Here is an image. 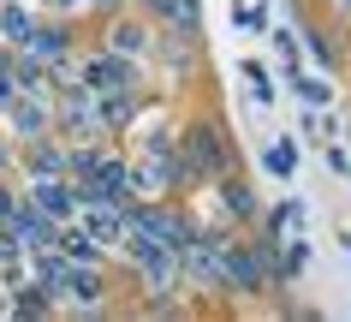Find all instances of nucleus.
<instances>
[{
    "instance_id": "1",
    "label": "nucleus",
    "mask_w": 351,
    "mask_h": 322,
    "mask_svg": "<svg viewBox=\"0 0 351 322\" xmlns=\"http://www.w3.org/2000/svg\"><path fill=\"white\" fill-rule=\"evenodd\" d=\"M131 233H137V239H155V245H167L173 257L185 251V227H179L167 209H131Z\"/></svg>"
},
{
    "instance_id": "2",
    "label": "nucleus",
    "mask_w": 351,
    "mask_h": 322,
    "mask_svg": "<svg viewBox=\"0 0 351 322\" xmlns=\"http://www.w3.org/2000/svg\"><path fill=\"white\" fill-rule=\"evenodd\" d=\"M179 257H185V263L197 268L208 286L221 281V268H226V245H215V239H185V251H179Z\"/></svg>"
},
{
    "instance_id": "3",
    "label": "nucleus",
    "mask_w": 351,
    "mask_h": 322,
    "mask_svg": "<svg viewBox=\"0 0 351 322\" xmlns=\"http://www.w3.org/2000/svg\"><path fill=\"white\" fill-rule=\"evenodd\" d=\"M12 239L30 251H48L54 245V215H42V209H24L19 221H12Z\"/></svg>"
},
{
    "instance_id": "4",
    "label": "nucleus",
    "mask_w": 351,
    "mask_h": 322,
    "mask_svg": "<svg viewBox=\"0 0 351 322\" xmlns=\"http://www.w3.org/2000/svg\"><path fill=\"white\" fill-rule=\"evenodd\" d=\"M221 281H232V286H262V263L250 257V251H226V268H221Z\"/></svg>"
},
{
    "instance_id": "5",
    "label": "nucleus",
    "mask_w": 351,
    "mask_h": 322,
    "mask_svg": "<svg viewBox=\"0 0 351 322\" xmlns=\"http://www.w3.org/2000/svg\"><path fill=\"white\" fill-rule=\"evenodd\" d=\"M84 233H90L95 245H113V239H119V215L101 209V203H90V209H84Z\"/></svg>"
},
{
    "instance_id": "6",
    "label": "nucleus",
    "mask_w": 351,
    "mask_h": 322,
    "mask_svg": "<svg viewBox=\"0 0 351 322\" xmlns=\"http://www.w3.org/2000/svg\"><path fill=\"white\" fill-rule=\"evenodd\" d=\"M36 209H42V215H54V221H60V215L72 209V191H66V185H54V179H48V185H36Z\"/></svg>"
},
{
    "instance_id": "7",
    "label": "nucleus",
    "mask_w": 351,
    "mask_h": 322,
    "mask_svg": "<svg viewBox=\"0 0 351 322\" xmlns=\"http://www.w3.org/2000/svg\"><path fill=\"white\" fill-rule=\"evenodd\" d=\"M60 281H66V292H72V299H84V304L101 292V281H95V275H84V268H60Z\"/></svg>"
},
{
    "instance_id": "8",
    "label": "nucleus",
    "mask_w": 351,
    "mask_h": 322,
    "mask_svg": "<svg viewBox=\"0 0 351 322\" xmlns=\"http://www.w3.org/2000/svg\"><path fill=\"white\" fill-rule=\"evenodd\" d=\"M0 30H6L12 42H30V30H36V24H30V12H24V6H6V12H0Z\"/></svg>"
},
{
    "instance_id": "9",
    "label": "nucleus",
    "mask_w": 351,
    "mask_h": 322,
    "mask_svg": "<svg viewBox=\"0 0 351 322\" xmlns=\"http://www.w3.org/2000/svg\"><path fill=\"white\" fill-rule=\"evenodd\" d=\"M30 54L60 60V54H66V36H60V30H30Z\"/></svg>"
},
{
    "instance_id": "10",
    "label": "nucleus",
    "mask_w": 351,
    "mask_h": 322,
    "mask_svg": "<svg viewBox=\"0 0 351 322\" xmlns=\"http://www.w3.org/2000/svg\"><path fill=\"white\" fill-rule=\"evenodd\" d=\"M215 155H221V143H215V132L203 126V132L191 137V161H203V168H215Z\"/></svg>"
},
{
    "instance_id": "11",
    "label": "nucleus",
    "mask_w": 351,
    "mask_h": 322,
    "mask_svg": "<svg viewBox=\"0 0 351 322\" xmlns=\"http://www.w3.org/2000/svg\"><path fill=\"white\" fill-rule=\"evenodd\" d=\"M155 6H161L167 19H179V24H191V19H197V0H155Z\"/></svg>"
},
{
    "instance_id": "12",
    "label": "nucleus",
    "mask_w": 351,
    "mask_h": 322,
    "mask_svg": "<svg viewBox=\"0 0 351 322\" xmlns=\"http://www.w3.org/2000/svg\"><path fill=\"white\" fill-rule=\"evenodd\" d=\"M298 90H304V102H310V108H328V84H315V78H298Z\"/></svg>"
},
{
    "instance_id": "13",
    "label": "nucleus",
    "mask_w": 351,
    "mask_h": 322,
    "mask_svg": "<svg viewBox=\"0 0 351 322\" xmlns=\"http://www.w3.org/2000/svg\"><path fill=\"white\" fill-rule=\"evenodd\" d=\"M137 48H143L137 30H113V54H137Z\"/></svg>"
},
{
    "instance_id": "14",
    "label": "nucleus",
    "mask_w": 351,
    "mask_h": 322,
    "mask_svg": "<svg viewBox=\"0 0 351 322\" xmlns=\"http://www.w3.org/2000/svg\"><path fill=\"white\" fill-rule=\"evenodd\" d=\"M262 161H268V168H274V173H292V150H286V143H274V150L262 155Z\"/></svg>"
},
{
    "instance_id": "15",
    "label": "nucleus",
    "mask_w": 351,
    "mask_h": 322,
    "mask_svg": "<svg viewBox=\"0 0 351 322\" xmlns=\"http://www.w3.org/2000/svg\"><path fill=\"white\" fill-rule=\"evenodd\" d=\"M6 209H12V203H6V197H0V215H6Z\"/></svg>"
},
{
    "instance_id": "16",
    "label": "nucleus",
    "mask_w": 351,
    "mask_h": 322,
    "mask_svg": "<svg viewBox=\"0 0 351 322\" xmlns=\"http://www.w3.org/2000/svg\"><path fill=\"white\" fill-rule=\"evenodd\" d=\"M346 6H351V0H346Z\"/></svg>"
}]
</instances>
